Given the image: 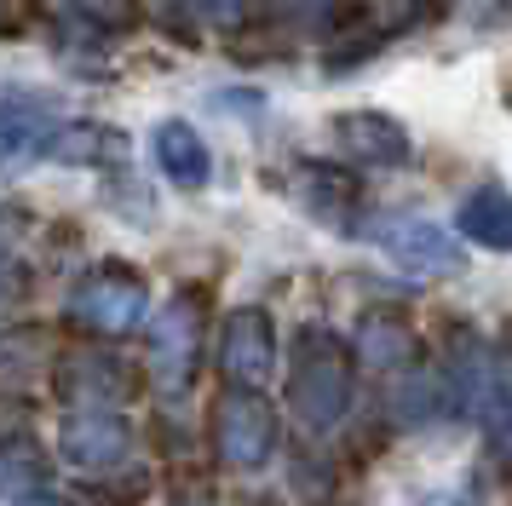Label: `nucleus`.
<instances>
[{"label":"nucleus","mask_w":512,"mask_h":506,"mask_svg":"<svg viewBox=\"0 0 512 506\" xmlns=\"http://www.w3.org/2000/svg\"><path fill=\"white\" fill-rule=\"evenodd\" d=\"M455 230H461L466 242H478L489 253H512V196L501 184H484V190H472L455 213Z\"/></svg>","instance_id":"ddd939ff"},{"label":"nucleus","mask_w":512,"mask_h":506,"mask_svg":"<svg viewBox=\"0 0 512 506\" xmlns=\"http://www.w3.org/2000/svg\"><path fill=\"white\" fill-rule=\"evenodd\" d=\"M219 449L242 472H254V466H265V460L277 455V414H271V403L259 391L236 386L219 403Z\"/></svg>","instance_id":"423d86ee"},{"label":"nucleus","mask_w":512,"mask_h":506,"mask_svg":"<svg viewBox=\"0 0 512 506\" xmlns=\"http://www.w3.org/2000/svg\"><path fill=\"white\" fill-rule=\"evenodd\" d=\"M449 391L478 426L489 443H512V368L489 351L478 334H455L449 345Z\"/></svg>","instance_id":"f03ea898"},{"label":"nucleus","mask_w":512,"mask_h":506,"mask_svg":"<svg viewBox=\"0 0 512 506\" xmlns=\"http://www.w3.org/2000/svg\"><path fill=\"white\" fill-rule=\"evenodd\" d=\"M12 35H18V29L6 23V0H0V41H12Z\"/></svg>","instance_id":"dca6fc26"},{"label":"nucleus","mask_w":512,"mask_h":506,"mask_svg":"<svg viewBox=\"0 0 512 506\" xmlns=\"http://www.w3.org/2000/svg\"><path fill=\"white\" fill-rule=\"evenodd\" d=\"M196 299H173L162 305V317L150 322V334H144V351H150V374H156V386L162 391H185L190 386V368H196Z\"/></svg>","instance_id":"0eeeda50"},{"label":"nucleus","mask_w":512,"mask_h":506,"mask_svg":"<svg viewBox=\"0 0 512 506\" xmlns=\"http://www.w3.org/2000/svg\"><path fill=\"white\" fill-rule=\"evenodd\" d=\"M81 6H98V12H116L121 0H81Z\"/></svg>","instance_id":"f3484780"},{"label":"nucleus","mask_w":512,"mask_h":506,"mask_svg":"<svg viewBox=\"0 0 512 506\" xmlns=\"http://www.w3.org/2000/svg\"><path fill=\"white\" fill-rule=\"evenodd\" d=\"M52 161H75V167H110L127 156V138L104 121H58V133L47 144Z\"/></svg>","instance_id":"4468645a"},{"label":"nucleus","mask_w":512,"mask_h":506,"mask_svg":"<svg viewBox=\"0 0 512 506\" xmlns=\"http://www.w3.org/2000/svg\"><path fill=\"white\" fill-rule=\"evenodd\" d=\"M374 242L386 248L392 265H403L409 276H461L466 271V248L461 236H449L432 219H386L374 230Z\"/></svg>","instance_id":"20e7f679"},{"label":"nucleus","mask_w":512,"mask_h":506,"mask_svg":"<svg viewBox=\"0 0 512 506\" xmlns=\"http://www.w3.org/2000/svg\"><path fill=\"white\" fill-rule=\"evenodd\" d=\"M334 144L340 156H351L357 167H403L415 156V144L403 133V121H392L386 110H346L334 115Z\"/></svg>","instance_id":"1a4fd4ad"},{"label":"nucleus","mask_w":512,"mask_h":506,"mask_svg":"<svg viewBox=\"0 0 512 506\" xmlns=\"http://www.w3.org/2000/svg\"><path fill=\"white\" fill-rule=\"evenodd\" d=\"M150 150H156V167H162L179 190H202V184L213 179V156H208V144H202V133H196L190 121H162L156 138H150Z\"/></svg>","instance_id":"f8f14e48"},{"label":"nucleus","mask_w":512,"mask_h":506,"mask_svg":"<svg viewBox=\"0 0 512 506\" xmlns=\"http://www.w3.org/2000/svg\"><path fill=\"white\" fill-rule=\"evenodd\" d=\"M52 133H58V115H52L47 92H24V87L0 92V167L41 161Z\"/></svg>","instance_id":"6e6552de"},{"label":"nucleus","mask_w":512,"mask_h":506,"mask_svg":"<svg viewBox=\"0 0 512 506\" xmlns=\"http://www.w3.org/2000/svg\"><path fill=\"white\" fill-rule=\"evenodd\" d=\"M156 12H162L173 29H236L242 23V0H156Z\"/></svg>","instance_id":"2eb2a0df"},{"label":"nucleus","mask_w":512,"mask_h":506,"mask_svg":"<svg viewBox=\"0 0 512 506\" xmlns=\"http://www.w3.org/2000/svg\"><path fill=\"white\" fill-rule=\"evenodd\" d=\"M58 449H64V460L70 466H81V472H104V466H116L121 455H127V426H121L110 409H81L64 420V432H58Z\"/></svg>","instance_id":"9b49d317"},{"label":"nucleus","mask_w":512,"mask_h":506,"mask_svg":"<svg viewBox=\"0 0 512 506\" xmlns=\"http://www.w3.org/2000/svg\"><path fill=\"white\" fill-rule=\"evenodd\" d=\"M300 207L328 230H357V179L346 167H323V161H300V179H294Z\"/></svg>","instance_id":"9d476101"},{"label":"nucleus","mask_w":512,"mask_h":506,"mask_svg":"<svg viewBox=\"0 0 512 506\" xmlns=\"http://www.w3.org/2000/svg\"><path fill=\"white\" fill-rule=\"evenodd\" d=\"M70 322L75 328H93V334H133L144 317H150V288L133 265L121 259H104L98 271H87L70 288Z\"/></svg>","instance_id":"7ed1b4c3"},{"label":"nucleus","mask_w":512,"mask_h":506,"mask_svg":"<svg viewBox=\"0 0 512 506\" xmlns=\"http://www.w3.org/2000/svg\"><path fill=\"white\" fill-rule=\"evenodd\" d=\"M219 368L225 380L242 391H259L271 374H277V328L259 305H242L225 317V334H219Z\"/></svg>","instance_id":"39448f33"},{"label":"nucleus","mask_w":512,"mask_h":506,"mask_svg":"<svg viewBox=\"0 0 512 506\" xmlns=\"http://www.w3.org/2000/svg\"><path fill=\"white\" fill-rule=\"evenodd\" d=\"M288 409L305 432H334L351 409V351L328 328L294 334V368H288Z\"/></svg>","instance_id":"f257e3e1"}]
</instances>
